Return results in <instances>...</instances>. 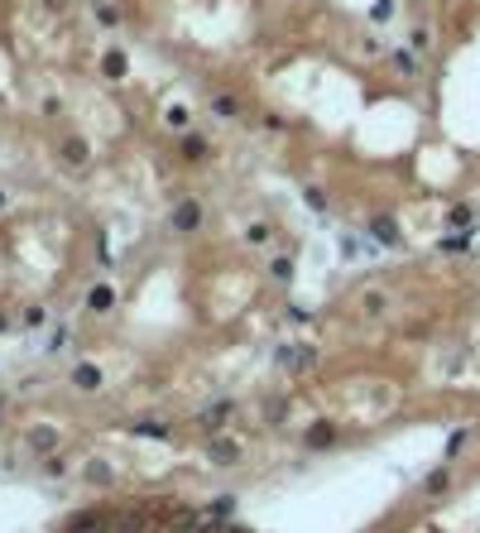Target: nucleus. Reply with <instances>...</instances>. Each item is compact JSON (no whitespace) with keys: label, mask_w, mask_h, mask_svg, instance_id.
I'll list each match as a JSON object with an SVG mask.
<instances>
[{"label":"nucleus","mask_w":480,"mask_h":533,"mask_svg":"<svg viewBox=\"0 0 480 533\" xmlns=\"http://www.w3.org/2000/svg\"><path fill=\"white\" fill-rule=\"evenodd\" d=\"M394 63H399V68H403V72H418V63H413V53H403V48H399V53H394Z\"/></svg>","instance_id":"20"},{"label":"nucleus","mask_w":480,"mask_h":533,"mask_svg":"<svg viewBox=\"0 0 480 533\" xmlns=\"http://www.w3.org/2000/svg\"><path fill=\"white\" fill-rule=\"evenodd\" d=\"M211 110H221L226 120H236V115H240V106H236V97H226V92H216V97H211Z\"/></svg>","instance_id":"11"},{"label":"nucleus","mask_w":480,"mask_h":533,"mask_svg":"<svg viewBox=\"0 0 480 533\" xmlns=\"http://www.w3.org/2000/svg\"><path fill=\"white\" fill-rule=\"evenodd\" d=\"M332 437H336V427H312V432H307V447H327Z\"/></svg>","instance_id":"16"},{"label":"nucleus","mask_w":480,"mask_h":533,"mask_svg":"<svg viewBox=\"0 0 480 533\" xmlns=\"http://www.w3.org/2000/svg\"><path fill=\"white\" fill-rule=\"evenodd\" d=\"M307 207H312V212H322V207H327V197H322L317 188H307Z\"/></svg>","instance_id":"22"},{"label":"nucleus","mask_w":480,"mask_h":533,"mask_svg":"<svg viewBox=\"0 0 480 533\" xmlns=\"http://www.w3.org/2000/svg\"><path fill=\"white\" fill-rule=\"evenodd\" d=\"M169 226H173V231H183V235L197 231V226H202V207H197V202H178V207L169 212Z\"/></svg>","instance_id":"1"},{"label":"nucleus","mask_w":480,"mask_h":533,"mask_svg":"<svg viewBox=\"0 0 480 533\" xmlns=\"http://www.w3.org/2000/svg\"><path fill=\"white\" fill-rule=\"evenodd\" d=\"M68 346V327H53V336H48V351H63Z\"/></svg>","instance_id":"18"},{"label":"nucleus","mask_w":480,"mask_h":533,"mask_svg":"<svg viewBox=\"0 0 480 533\" xmlns=\"http://www.w3.org/2000/svg\"><path fill=\"white\" fill-rule=\"evenodd\" d=\"M452 226H471V207H452Z\"/></svg>","instance_id":"21"},{"label":"nucleus","mask_w":480,"mask_h":533,"mask_svg":"<svg viewBox=\"0 0 480 533\" xmlns=\"http://www.w3.org/2000/svg\"><path fill=\"white\" fill-rule=\"evenodd\" d=\"M106 72L120 77V72H125V58H120V53H106Z\"/></svg>","instance_id":"17"},{"label":"nucleus","mask_w":480,"mask_h":533,"mask_svg":"<svg viewBox=\"0 0 480 533\" xmlns=\"http://www.w3.org/2000/svg\"><path fill=\"white\" fill-rule=\"evenodd\" d=\"M312 360H317V351H312L307 341H303V346H288V351H279V365H284V370H303V365H312Z\"/></svg>","instance_id":"3"},{"label":"nucleus","mask_w":480,"mask_h":533,"mask_svg":"<svg viewBox=\"0 0 480 533\" xmlns=\"http://www.w3.org/2000/svg\"><path fill=\"white\" fill-rule=\"evenodd\" d=\"M29 447H39V452H53V447H58V432H53V427H34V432H29Z\"/></svg>","instance_id":"9"},{"label":"nucleus","mask_w":480,"mask_h":533,"mask_svg":"<svg viewBox=\"0 0 480 533\" xmlns=\"http://www.w3.org/2000/svg\"><path fill=\"white\" fill-rule=\"evenodd\" d=\"M0 409H5V404H0Z\"/></svg>","instance_id":"25"},{"label":"nucleus","mask_w":480,"mask_h":533,"mask_svg":"<svg viewBox=\"0 0 480 533\" xmlns=\"http://www.w3.org/2000/svg\"><path fill=\"white\" fill-rule=\"evenodd\" d=\"M370 235H375L380 245H399V226H394L389 216H375V221H370Z\"/></svg>","instance_id":"7"},{"label":"nucleus","mask_w":480,"mask_h":533,"mask_svg":"<svg viewBox=\"0 0 480 533\" xmlns=\"http://www.w3.org/2000/svg\"><path fill=\"white\" fill-rule=\"evenodd\" d=\"M111 303H115V289H111V284H92L87 308H92V313H111Z\"/></svg>","instance_id":"5"},{"label":"nucleus","mask_w":480,"mask_h":533,"mask_svg":"<svg viewBox=\"0 0 480 533\" xmlns=\"http://www.w3.org/2000/svg\"><path fill=\"white\" fill-rule=\"evenodd\" d=\"M58 154H63L68 168H82V164H87V139H82V135H68V139L58 144Z\"/></svg>","instance_id":"2"},{"label":"nucleus","mask_w":480,"mask_h":533,"mask_svg":"<svg viewBox=\"0 0 480 533\" xmlns=\"http://www.w3.org/2000/svg\"><path fill=\"white\" fill-rule=\"evenodd\" d=\"M231 505H236V500H231V495H221V500H216V505H211L207 514H216V519H226V514H231Z\"/></svg>","instance_id":"19"},{"label":"nucleus","mask_w":480,"mask_h":533,"mask_svg":"<svg viewBox=\"0 0 480 533\" xmlns=\"http://www.w3.org/2000/svg\"><path fill=\"white\" fill-rule=\"evenodd\" d=\"M73 385H77L82 394H92V389H101V370H96V365H77V370H73Z\"/></svg>","instance_id":"6"},{"label":"nucleus","mask_w":480,"mask_h":533,"mask_svg":"<svg viewBox=\"0 0 480 533\" xmlns=\"http://www.w3.org/2000/svg\"><path fill=\"white\" fill-rule=\"evenodd\" d=\"M361 308H365L370 318H380L384 308H389V298H384V293H365V298H361Z\"/></svg>","instance_id":"14"},{"label":"nucleus","mask_w":480,"mask_h":533,"mask_svg":"<svg viewBox=\"0 0 480 533\" xmlns=\"http://www.w3.org/2000/svg\"><path fill=\"white\" fill-rule=\"evenodd\" d=\"M226 418H231V404H216V409H207V414H202V427H207V432H221Z\"/></svg>","instance_id":"8"},{"label":"nucleus","mask_w":480,"mask_h":533,"mask_svg":"<svg viewBox=\"0 0 480 533\" xmlns=\"http://www.w3.org/2000/svg\"><path fill=\"white\" fill-rule=\"evenodd\" d=\"M236 456H240V442H231V437H211V461H216V466H236Z\"/></svg>","instance_id":"4"},{"label":"nucleus","mask_w":480,"mask_h":533,"mask_svg":"<svg viewBox=\"0 0 480 533\" xmlns=\"http://www.w3.org/2000/svg\"><path fill=\"white\" fill-rule=\"evenodd\" d=\"M269 274H274L279 284H293V260H274V264H269Z\"/></svg>","instance_id":"15"},{"label":"nucleus","mask_w":480,"mask_h":533,"mask_svg":"<svg viewBox=\"0 0 480 533\" xmlns=\"http://www.w3.org/2000/svg\"><path fill=\"white\" fill-rule=\"evenodd\" d=\"M169 125H178V130H183V125H188V110L173 106V110H169Z\"/></svg>","instance_id":"23"},{"label":"nucleus","mask_w":480,"mask_h":533,"mask_svg":"<svg viewBox=\"0 0 480 533\" xmlns=\"http://www.w3.org/2000/svg\"><path fill=\"white\" fill-rule=\"evenodd\" d=\"M130 432H140V437H154V442H169V437H173V432H169L164 423H130Z\"/></svg>","instance_id":"10"},{"label":"nucleus","mask_w":480,"mask_h":533,"mask_svg":"<svg viewBox=\"0 0 480 533\" xmlns=\"http://www.w3.org/2000/svg\"><path fill=\"white\" fill-rule=\"evenodd\" d=\"M183 159H188V164H197V159H207V139H197V135H188V139H183Z\"/></svg>","instance_id":"12"},{"label":"nucleus","mask_w":480,"mask_h":533,"mask_svg":"<svg viewBox=\"0 0 480 533\" xmlns=\"http://www.w3.org/2000/svg\"><path fill=\"white\" fill-rule=\"evenodd\" d=\"M447 485H452V471H447V466H442V471H432V476H428V495H442V490H447Z\"/></svg>","instance_id":"13"},{"label":"nucleus","mask_w":480,"mask_h":533,"mask_svg":"<svg viewBox=\"0 0 480 533\" xmlns=\"http://www.w3.org/2000/svg\"><path fill=\"white\" fill-rule=\"evenodd\" d=\"M0 207H5V193H0Z\"/></svg>","instance_id":"24"}]
</instances>
